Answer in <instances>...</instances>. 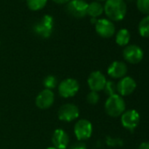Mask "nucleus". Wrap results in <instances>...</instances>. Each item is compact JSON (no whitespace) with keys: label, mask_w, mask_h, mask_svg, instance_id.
Returning a JSON list of instances; mask_svg holds the SVG:
<instances>
[{"label":"nucleus","mask_w":149,"mask_h":149,"mask_svg":"<svg viewBox=\"0 0 149 149\" xmlns=\"http://www.w3.org/2000/svg\"><path fill=\"white\" fill-rule=\"evenodd\" d=\"M54 102V94L50 90H43L41 91L35 99L36 106L41 110H46L50 108Z\"/></svg>","instance_id":"f8f14e48"},{"label":"nucleus","mask_w":149,"mask_h":149,"mask_svg":"<svg viewBox=\"0 0 149 149\" xmlns=\"http://www.w3.org/2000/svg\"><path fill=\"white\" fill-rule=\"evenodd\" d=\"M131 39V34L127 29H120L116 34V43L118 46L125 47L128 45Z\"/></svg>","instance_id":"f3484780"},{"label":"nucleus","mask_w":149,"mask_h":149,"mask_svg":"<svg viewBox=\"0 0 149 149\" xmlns=\"http://www.w3.org/2000/svg\"><path fill=\"white\" fill-rule=\"evenodd\" d=\"M123 56L125 60L131 64H137L143 59V50L137 45H127L124 51Z\"/></svg>","instance_id":"6e6552de"},{"label":"nucleus","mask_w":149,"mask_h":149,"mask_svg":"<svg viewBox=\"0 0 149 149\" xmlns=\"http://www.w3.org/2000/svg\"><path fill=\"white\" fill-rule=\"evenodd\" d=\"M99 94L96 91H91L87 95V102L91 104H97L99 101Z\"/></svg>","instance_id":"5701e85b"},{"label":"nucleus","mask_w":149,"mask_h":149,"mask_svg":"<svg viewBox=\"0 0 149 149\" xmlns=\"http://www.w3.org/2000/svg\"><path fill=\"white\" fill-rule=\"evenodd\" d=\"M47 149H57V148H55V147H54V146H50V147H47Z\"/></svg>","instance_id":"cd10ccee"},{"label":"nucleus","mask_w":149,"mask_h":149,"mask_svg":"<svg viewBox=\"0 0 149 149\" xmlns=\"http://www.w3.org/2000/svg\"><path fill=\"white\" fill-rule=\"evenodd\" d=\"M95 26L97 33L102 38H111L115 33V26L110 19H97Z\"/></svg>","instance_id":"1a4fd4ad"},{"label":"nucleus","mask_w":149,"mask_h":149,"mask_svg":"<svg viewBox=\"0 0 149 149\" xmlns=\"http://www.w3.org/2000/svg\"><path fill=\"white\" fill-rule=\"evenodd\" d=\"M137 8L138 10L146 15H149V0H137Z\"/></svg>","instance_id":"412c9836"},{"label":"nucleus","mask_w":149,"mask_h":149,"mask_svg":"<svg viewBox=\"0 0 149 149\" xmlns=\"http://www.w3.org/2000/svg\"><path fill=\"white\" fill-rule=\"evenodd\" d=\"M106 82L104 74L100 71L92 72L88 77V85L91 91L98 92L103 91Z\"/></svg>","instance_id":"9d476101"},{"label":"nucleus","mask_w":149,"mask_h":149,"mask_svg":"<svg viewBox=\"0 0 149 149\" xmlns=\"http://www.w3.org/2000/svg\"><path fill=\"white\" fill-rule=\"evenodd\" d=\"M47 3V0H26L27 7L32 11L42 10Z\"/></svg>","instance_id":"6ab92c4d"},{"label":"nucleus","mask_w":149,"mask_h":149,"mask_svg":"<svg viewBox=\"0 0 149 149\" xmlns=\"http://www.w3.org/2000/svg\"><path fill=\"white\" fill-rule=\"evenodd\" d=\"M97 2H99V1H104V0H97Z\"/></svg>","instance_id":"c85d7f7f"},{"label":"nucleus","mask_w":149,"mask_h":149,"mask_svg":"<svg viewBox=\"0 0 149 149\" xmlns=\"http://www.w3.org/2000/svg\"><path fill=\"white\" fill-rule=\"evenodd\" d=\"M139 33L144 38H149V15L144 17L139 24Z\"/></svg>","instance_id":"a211bd4d"},{"label":"nucleus","mask_w":149,"mask_h":149,"mask_svg":"<svg viewBox=\"0 0 149 149\" xmlns=\"http://www.w3.org/2000/svg\"><path fill=\"white\" fill-rule=\"evenodd\" d=\"M43 84L45 86V88L47 90H50L52 91L53 89H54L57 84H58V81H57V78L54 77V76H52V74H50V76H47L44 81H43Z\"/></svg>","instance_id":"aec40b11"},{"label":"nucleus","mask_w":149,"mask_h":149,"mask_svg":"<svg viewBox=\"0 0 149 149\" xmlns=\"http://www.w3.org/2000/svg\"><path fill=\"white\" fill-rule=\"evenodd\" d=\"M79 83L74 78H67L61 81L58 85V92L64 98L72 97L79 91Z\"/></svg>","instance_id":"20e7f679"},{"label":"nucleus","mask_w":149,"mask_h":149,"mask_svg":"<svg viewBox=\"0 0 149 149\" xmlns=\"http://www.w3.org/2000/svg\"><path fill=\"white\" fill-rule=\"evenodd\" d=\"M92 124L87 119L78 120L74 127V133L79 141H84L90 139L92 135Z\"/></svg>","instance_id":"39448f33"},{"label":"nucleus","mask_w":149,"mask_h":149,"mask_svg":"<svg viewBox=\"0 0 149 149\" xmlns=\"http://www.w3.org/2000/svg\"><path fill=\"white\" fill-rule=\"evenodd\" d=\"M53 1L57 5H65V4H68L70 0H53Z\"/></svg>","instance_id":"a878e982"},{"label":"nucleus","mask_w":149,"mask_h":149,"mask_svg":"<svg viewBox=\"0 0 149 149\" xmlns=\"http://www.w3.org/2000/svg\"><path fill=\"white\" fill-rule=\"evenodd\" d=\"M136 87L137 84L133 78L130 77H125L117 84V91L119 96L125 97L131 95L135 91Z\"/></svg>","instance_id":"ddd939ff"},{"label":"nucleus","mask_w":149,"mask_h":149,"mask_svg":"<svg viewBox=\"0 0 149 149\" xmlns=\"http://www.w3.org/2000/svg\"><path fill=\"white\" fill-rule=\"evenodd\" d=\"M69 149H86V145H85L84 142L80 141V142H77V143L73 144V145L69 147Z\"/></svg>","instance_id":"b1692460"},{"label":"nucleus","mask_w":149,"mask_h":149,"mask_svg":"<svg viewBox=\"0 0 149 149\" xmlns=\"http://www.w3.org/2000/svg\"><path fill=\"white\" fill-rule=\"evenodd\" d=\"M107 73L112 78L121 79L125 77V74L127 73V66L123 61H113L108 67Z\"/></svg>","instance_id":"2eb2a0df"},{"label":"nucleus","mask_w":149,"mask_h":149,"mask_svg":"<svg viewBox=\"0 0 149 149\" xmlns=\"http://www.w3.org/2000/svg\"><path fill=\"white\" fill-rule=\"evenodd\" d=\"M139 119H140L139 114L135 110L126 111L121 115L122 125L130 131H133L138 126L139 123Z\"/></svg>","instance_id":"9b49d317"},{"label":"nucleus","mask_w":149,"mask_h":149,"mask_svg":"<svg viewBox=\"0 0 149 149\" xmlns=\"http://www.w3.org/2000/svg\"><path fill=\"white\" fill-rule=\"evenodd\" d=\"M104 13V6L97 1L92 2L88 5L87 15H90L91 18H97L102 15Z\"/></svg>","instance_id":"dca6fc26"},{"label":"nucleus","mask_w":149,"mask_h":149,"mask_svg":"<svg viewBox=\"0 0 149 149\" xmlns=\"http://www.w3.org/2000/svg\"><path fill=\"white\" fill-rule=\"evenodd\" d=\"M54 21L52 16L44 15L33 26V32L41 38H48L51 36L54 30Z\"/></svg>","instance_id":"7ed1b4c3"},{"label":"nucleus","mask_w":149,"mask_h":149,"mask_svg":"<svg viewBox=\"0 0 149 149\" xmlns=\"http://www.w3.org/2000/svg\"><path fill=\"white\" fill-rule=\"evenodd\" d=\"M52 143L57 149H66L69 144V136L62 129H56L52 135Z\"/></svg>","instance_id":"4468645a"},{"label":"nucleus","mask_w":149,"mask_h":149,"mask_svg":"<svg viewBox=\"0 0 149 149\" xmlns=\"http://www.w3.org/2000/svg\"><path fill=\"white\" fill-rule=\"evenodd\" d=\"M106 113L113 118L121 116L125 111V103L121 96L115 94L110 96L104 104Z\"/></svg>","instance_id":"f03ea898"},{"label":"nucleus","mask_w":149,"mask_h":149,"mask_svg":"<svg viewBox=\"0 0 149 149\" xmlns=\"http://www.w3.org/2000/svg\"><path fill=\"white\" fill-rule=\"evenodd\" d=\"M138 149H149V142H148V141H146V142H142V143L139 146Z\"/></svg>","instance_id":"393cba45"},{"label":"nucleus","mask_w":149,"mask_h":149,"mask_svg":"<svg viewBox=\"0 0 149 149\" xmlns=\"http://www.w3.org/2000/svg\"><path fill=\"white\" fill-rule=\"evenodd\" d=\"M79 109L74 104H65L58 111V118L64 122H71L79 117Z\"/></svg>","instance_id":"0eeeda50"},{"label":"nucleus","mask_w":149,"mask_h":149,"mask_svg":"<svg viewBox=\"0 0 149 149\" xmlns=\"http://www.w3.org/2000/svg\"><path fill=\"white\" fill-rule=\"evenodd\" d=\"M87 2L84 0H70L67 4V12L74 18L81 19L87 15Z\"/></svg>","instance_id":"423d86ee"},{"label":"nucleus","mask_w":149,"mask_h":149,"mask_svg":"<svg viewBox=\"0 0 149 149\" xmlns=\"http://www.w3.org/2000/svg\"><path fill=\"white\" fill-rule=\"evenodd\" d=\"M128 1H132V0H128Z\"/></svg>","instance_id":"c756f323"},{"label":"nucleus","mask_w":149,"mask_h":149,"mask_svg":"<svg viewBox=\"0 0 149 149\" xmlns=\"http://www.w3.org/2000/svg\"><path fill=\"white\" fill-rule=\"evenodd\" d=\"M127 7L125 0H106L104 12L110 20L120 21L126 14Z\"/></svg>","instance_id":"f257e3e1"},{"label":"nucleus","mask_w":149,"mask_h":149,"mask_svg":"<svg viewBox=\"0 0 149 149\" xmlns=\"http://www.w3.org/2000/svg\"><path fill=\"white\" fill-rule=\"evenodd\" d=\"M0 45H1V42H0Z\"/></svg>","instance_id":"7c9ffc66"},{"label":"nucleus","mask_w":149,"mask_h":149,"mask_svg":"<svg viewBox=\"0 0 149 149\" xmlns=\"http://www.w3.org/2000/svg\"><path fill=\"white\" fill-rule=\"evenodd\" d=\"M97 21V19L96 18H91V22L93 23V24H96Z\"/></svg>","instance_id":"bb28decb"},{"label":"nucleus","mask_w":149,"mask_h":149,"mask_svg":"<svg viewBox=\"0 0 149 149\" xmlns=\"http://www.w3.org/2000/svg\"><path fill=\"white\" fill-rule=\"evenodd\" d=\"M104 91L105 94H107L109 97L112 96V95H115V94H118L117 84L112 81H107L106 84H105V86L104 88Z\"/></svg>","instance_id":"4be33fe9"}]
</instances>
